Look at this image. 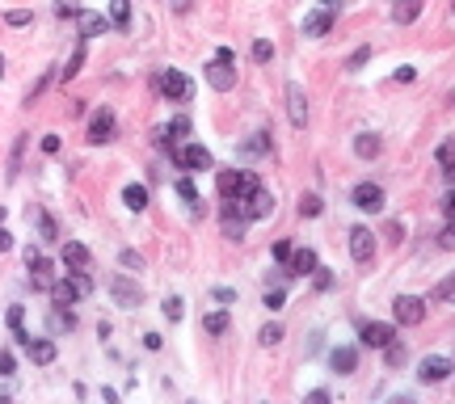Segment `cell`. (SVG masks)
Instances as JSON below:
<instances>
[{"instance_id": "obj_6", "label": "cell", "mask_w": 455, "mask_h": 404, "mask_svg": "<svg viewBox=\"0 0 455 404\" xmlns=\"http://www.w3.org/2000/svg\"><path fill=\"white\" fill-rule=\"evenodd\" d=\"M392 320H396V324H404V329L422 324V320H426V303H422L418 295H400V299L392 303Z\"/></svg>"}, {"instance_id": "obj_2", "label": "cell", "mask_w": 455, "mask_h": 404, "mask_svg": "<svg viewBox=\"0 0 455 404\" xmlns=\"http://www.w3.org/2000/svg\"><path fill=\"white\" fill-rule=\"evenodd\" d=\"M207 84L220 89V93L236 89V55H232L228 46H220V50H215V59L207 64Z\"/></svg>"}, {"instance_id": "obj_1", "label": "cell", "mask_w": 455, "mask_h": 404, "mask_svg": "<svg viewBox=\"0 0 455 404\" xmlns=\"http://www.w3.org/2000/svg\"><path fill=\"white\" fill-rule=\"evenodd\" d=\"M89 291H93L89 270H68V278H64V282L51 286V299H55V308H72V303H80Z\"/></svg>"}, {"instance_id": "obj_20", "label": "cell", "mask_w": 455, "mask_h": 404, "mask_svg": "<svg viewBox=\"0 0 455 404\" xmlns=\"http://www.w3.org/2000/svg\"><path fill=\"white\" fill-rule=\"evenodd\" d=\"M89 261H93V257H89V248H84L80 240H68V244H64V266H68V270H89Z\"/></svg>"}, {"instance_id": "obj_46", "label": "cell", "mask_w": 455, "mask_h": 404, "mask_svg": "<svg viewBox=\"0 0 455 404\" xmlns=\"http://www.w3.org/2000/svg\"><path fill=\"white\" fill-rule=\"evenodd\" d=\"M443 211H447V219H455V185H451V194L443 198Z\"/></svg>"}, {"instance_id": "obj_30", "label": "cell", "mask_w": 455, "mask_h": 404, "mask_svg": "<svg viewBox=\"0 0 455 404\" xmlns=\"http://www.w3.org/2000/svg\"><path fill=\"white\" fill-rule=\"evenodd\" d=\"M80 68H84V46H76V50H72V59H68V68H64V80H72Z\"/></svg>"}, {"instance_id": "obj_25", "label": "cell", "mask_w": 455, "mask_h": 404, "mask_svg": "<svg viewBox=\"0 0 455 404\" xmlns=\"http://www.w3.org/2000/svg\"><path fill=\"white\" fill-rule=\"evenodd\" d=\"M384 358H388V367H400L404 358H409V349H404V341H396V337H392V341L384 345Z\"/></svg>"}, {"instance_id": "obj_15", "label": "cell", "mask_w": 455, "mask_h": 404, "mask_svg": "<svg viewBox=\"0 0 455 404\" xmlns=\"http://www.w3.org/2000/svg\"><path fill=\"white\" fill-rule=\"evenodd\" d=\"M114 139V114L110 110H97L89 118V143H110Z\"/></svg>"}, {"instance_id": "obj_38", "label": "cell", "mask_w": 455, "mask_h": 404, "mask_svg": "<svg viewBox=\"0 0 455 404\" xmlns=\"http://www.w3.org/2000/svg\"><path fill=\"white\" fill-rule=\"evenodd\" d=\"M5 21H9V26H30L34 13H30V9H13V13H5Z\"/></svg>"}, {"instance_id": "obj_16", "label": "cell", "mask_w": 455, "mask_h": 404, "mask_svg": "<svg viewBox=\"0 0 455 404\" xmlns=\"http://www.w3.org/2000/svg\"><path fill=\"white\" fill-rule=\"evenodd\" d=\"M287 114H291V122H295V127L308 122V97H303V89H299L295 80L287 84Z\"/></svg>"}, {"instance_id": "obj_19", "label": "cell", "mask_w": 455, "mask_h": 404, "mask_svg": "<svg viewBox=\"0 0 455 404\" xmlns=\"http://www.w3.org/2000/svg\"><path fill=\"white\" fill-rule=\"evenodd\" d=\"M287 270H291V274H299V278H308V274L316 270V252H312V248H291Z\"/></svg>"}, {"instance_id": "obj_31", "label": "cell", "mask_w": 455, "mask_h": 404, "mask_svg": "<svg viewBox=\"0 0 455 404\" xmlns=\"http://www.w3.org/2000/svg\"><path fill=\"white\" fill-rule=\"evenodd\" d=\"M202 329H207V333H224V329H228V316H224V312L202 316Z\"/></svg>"}, {"instance_id": "obj_33", "label": "cell", "mask_w": 455, "mask_h": 404, "mask_svg": "<svg viewBox=\"0 0 455 404\" xmlns=\"http://www.w3.org/2000/svg\"><path fill=\"white\" fill-rule=\"evenodd\" d=\"M258 341H262V345H278V341H283V324H266V329L258 333Z\"/></svg>"}, {"instance_id": "obj_11", "label": "cell", "mask_w": 455, "mask_h": 404, "mask_svg": "<svg viewBox=\"0 0 455 404\" xmlns=\"http://www.w3.org/2000/svg\"><path fill=\"white\" fill-rule=\"evenodd\" d=\"M350 257L359 261V266H367V261L375 257V236H371V228H354V232H350Z\"/></svg>"}, {"instance_id": "obj_10", "label": "cell", "mask_w": 455, "mask_h": 404, "mask_svg": "<svg viewBox=\"0 0 455 404\" xmlns=\"http://www.w3.org/2000/svg\"><path fill=\"white\" fill-rule=\"evenodd\" d=\"M392 337H396V324H388V320H371V324L359 329V341H363L367 349H384Z\"/></svg>"}, {"instance_id": "obj_32", "label": "cell", "mask_w": 455, "mask_h": 404, "mask_svg": "<svg viewBox=\"0 0 455 404\" xmlns=\"http://www.w3.org/2000/svg\"><path fill=\"white\" fill-rule=\"evenodd\" d=\"M177 194H181L186 202H194V215H198V190H194V181H190V177H181V181H177Z\"/></svg>"}, {"instance_id": "obj_49", "label": "cell", "mask_w": 455, "mask_h": 404, "mask_svg": "<svg viewBox=\"0 0 455 404\" xmlns=\"http://www.w3.org/2000/svg\"><path fill=\"white\" fill-rule=\"evenodd\" d=\"M9 248H13V236H9L5 228H0V252H9Z\"/></svg>"}, {"instance_id": "obj_12", "label": "cell", "mask_w": 455, "mask_h": 404, "mask_svg": "<svg viewBox=\"0 0 455 404\" xmlns=\"http://www.w3.org/2000/svg\"><path fill=\"white\" fill-rule=\"evenodd\" d=\"M76 30H80V38H101V34H110V17H101L93 9H80L76 13Z\"/></svg>"}, {"instance_id": "obj_21", "label": "cell", "mask_w": 455, "mask_h": 404, "mask_svg": "<svg viewBox=\"0 0 455 404\" xmlns=\"http://www.w3.org/2000/svg\"><path fill=\"white\" fill-rule=\"evenodd\" d=\"M329 362H333V371H337V375H350L354 367H359V349H350V345H337V349L329 354Z\"/></svg>"}, {"instance_id": "obj_48", "label": "cell", "mask_w": 455, "mask_h": 404, "mask_svg": "<svg viewBox=\"0 0 455 404\" xmlns=\"http://www.w3.org/2000/svg\"><path fill=\"white\" fill-rule=\"evenodd\" d=\"M215 299H220V303H232V299H236V291H228V286H215Z\"/></svg>"}, {"instance_id": "obj_45", "label": "cell", "mask_w": 455, "mask_h": 404, "mask_svg": "<svg viewBox=\"0 0 455 404\" xmlns=\"http://www.w3.org/2000/svg\"><path fill=\"white\" fill-rule=\"evenodd\" d=\"M0 375H13V354L0 349Z\"/></svg>"}, {"instance_id": "obj_24", "label": "cell", "mask_w": 455, "mask_h": 404, "mask_svg": "<svg viewBox=\"0 0 455 404\" xmlns=\"http://www.w3.org/2000/svg\"><path fill=\"white\" fill-rule=\"evenodd\" d=\"M110 26H118V30L131 26V0H114L110 5Z\"/></svg>"}, {"instance_id": "obj_41", "label": "cell", "mask_w": 455, "mask_h": 404, "mask_svg": "<svg viewBox=\"0 0 455 404\" xmlns=\"http://www.w3.org/2000/svg\"><path fill=\"white\" fill-rule=\"evenodd\" d=\"M312 278H316V286H321V291H329V286H333V274H329V270H321V266L312 270Z\"/></svg>"}, {"instance_id": "obj_42", "label": "cell", "mask_w": 455, "mask_h": 404, "mask_svg": "<svg viewBox=\"0 0 455 404\" xmlns=\"http://www.w3.org/2000/svg\"><path fill=\"white\" fill-rule=\"evenodd\" d=\"M438 244H443V248H455V219H451V223L443 228V236H438Z\"/></svg>"}, {"instance_id": "obj_35", "label": "cell", "mask_w": 455, "mask_h": 404, "mask_svg": "<svg viewBox=\"0 0 455 404\" xmlns=\"http://www.w3.org/2000/svg\"><path fill=\"white\" fill-rule=\"evenodd\" d=\"M165 316H169V324H177V320L186 316V308H181V299H165Z\"/></svg>"}, {"instance_id": "obj_43", "label": "cell", "mask_w": 455, "mask_h": 404, "mask_svg": "<svg viewBox=\"0 0 455 404\" xmlns=\"http://www.w3.org/2000/svg\"><path fill=\"white\" fill-rule=\"evenodd\" d=\"M244 152H249V156H258V152H266V135H258V139H249V143H244Z\"/></svg>"}, {"instance_id": "obj_17", "label": "cell", "mask_w": 455, "mask_h": 404, "mask_svg": "<svg viewBox=\"0 0 455 404\" xmlns=\"http://www.w3.org/2000/svg\"><path fill=\"white\" fill-rule=\"evenodd\" d=\"M21 345H26V354H30V362H38V367H51V362H55V341H46V337H26Z\"/></svg>"}, {"instance_id": "obj_40", "label": "cell", "mask_w": 455, "mask_h": 404, "mask_svg": "<svg viewBox=\"0 0 455 404\" xmlns=\"http://www.w3.org/2000/svg\"><path fill=\"white\" fill-rule=\"evenodd\" d=\"M274 261H278V266H287V261H291V244H287V240H278V244H274Z\"/></svg>"}, {"instance_id": "obj_3", "label": "cell", "mask_w": 455, "mask_h": 404, "mask_svg": "<svg viewBox=\"0 0 455 404\" xmlns=\"http://www.w3.org/2000/svg\"><path fill=\"white\" fill-rule=\"evenodd\" d=\"M157 93H161L165 101H190V97H194V80H190L186 72H177V68H169V72L157 76Z\"/></svg>"}, {"instance_id": "obj_51", "label": "cell", "mask_w": 455, "mask_h": 404, "mask_svg": "<svg viewBox=\"0 0 455 404\" xmlns=\"http://www.w3.org/2000/svg\"><path fill=\"white\" fill-rule=\"evenodd\" d=\"M0 76H5V55H0Z\"/></svg>"}, {"instance_id": "obj_39", "label": "cell", "mask_w": 455, "mask_h": 404, "mask_svg": "<svg viewBox=\"0 0 455 404\" xmlns=\"http://www.w3.org/2000/svg\"><path fill=\"white\" fill-rule=\"evenodd\" d=\"M118 261H123V270H143V257H139V252H131V248L123 252Z\"/></svg>"}, {"instance_id": "obj_44", "label": "cell", "mask_w": 455, "mask_h": 404, "mask_svg": "<svg viewBox=\"0 0 455 404\" xmlns=\"http://www.w3.org/2000/svg\"><path fill=\"white\" fill-rule=\"evenodd\" d=\"M60 232H55V219H51V215H42V240H55Z\"/></svg>"}, {"instance_id": "obj_27", "label": "cell", "mask_w": 455, "mask_h": 404, "mask_svg": "<svg viewBox=\"0 0 455 404\" xmlns=\"http://www.w3.org/2000/svg\"><path fill=\"white\" fill-rule=\"evenodd\" d=\"M321 211H325V202H321L316 194H303V198H299V215H308V219H316Z\"/></svg>"}, {"instance_id": "obj_28", "label": "cell", "mask_w": 455, "mask_h": 404, "mask_svg": "<svg viewBox=\"0 0 455 404\" xmlns=\"http://www.w3.org/2000/svg\"><path fill=\"white\" fill-rule=\"evenodd\" d=\"M434 299H438V303H455V274L434 286Z\"/></svg>"}, {"instance_id": "obj_36", "label": "cell", "mask_w": 455, "mask_h": 404, "mask_svg": "<svg viewBox=\"0 0 455 404\" xmlns=\"http://www.w3.org/2000/svg\"><path fill=\"white\" fill-rule=\"evenodd\" d=\"M451 160H455V139H443V143H438V169L451 165Z\"/></svg>"}, {"instance_id": "obj_47", "label": "cell", "mask_w": 455, "mask_h": 404, "mask_svg": "<svg viewBox=\"0 0 455 404\" xmlns=\"http://www.w3.org/2000/svg\"><path fill=\"white\" fill-rule=\"evenodd\" d=\"M42 152H51V156H55V152H60V135H46V139H42Z\"/></svg>"}, {"instance_id": "obj_18", "label": "cell", "mask_w": 455, "mask_h": 404, "mask_svg": "<svg viewBox=\"0 0 455 404\" xmlns=\"http://www.w3.org/2000/svg\"><path fill=\"white\" fill-rule=\"evenodd\" d=\"M329 30H333V13L329 9H316V13L303 17V34H308V38H325Z\"/></svg>"}, {"instance_id": "obj_50", "label": "cell", "mask_w": 455, "mask_h": 404, "mask_svg": "<svg viewBox=\"0 0 455 404\" xmlns=\"http://www.w3.org/2000/svg\"><path fill=\"white\" fill-rule=\"evenodd\" d=\"M443 177H447V181L455 185V160H451V165H443Z\"/></svg>"}, {"instance_id": "obj_52", "label": "cell", "mask_w": 455, "mask_h": 404, "mask_svg": "<svg viewBox=\"0 0 455 404\" xmlns=\"http://www.w3.org/2000/svg\"><path fill=\"white\" fill-rule=\"evenodd\" d=\"M321 5H325V9H329V5H333V0H321Z\"/></svg>"}, {"instance_id": "obj_14", "label": "cell", "mask_w": 455, "mask_h": 404, "mask_svg": "<svg viewBox=\"0 0 455 404\" xmlns=\"http://www.w3.org/2000/svg\"><path fill=\"white\" fill-rule=\"evenodd\" d=\"M447 375H451V362L443 358V354H430V358H422V367H418L422 383H443Z\"/></svg>"}, {"instance_id": "obj_22", "label": "cell", "mask_w": 455, "mask_h": 404, "mask_svg": "<svg viewBox=\"0 0 455 404\" xmlns=\"http://www.w3.org/2000/svg\"><path fill=\"white\" fill-rule=\"evenodd\" d=\"M418 13H422V0H396V9H392V17H396L400 26L418 21Z\"/></svg>"}, {"instance_id": "obj_37", "label": "cell", "mask_w": 455, "mask_h": 404, "mask_svg": "<svg viewBox=\"0 0 455 404\" xmlns=\"http://www.w3.org/2000/svg\"><path fill=\"white\" fill-rule=\"evenodd\" d=\"M367 59H371V46H359V50H354V55H350V64H346V68H350V72H359V68H363Z\"/></svg>"}, {"instance_id": "obj_5", "label": "cell", "mask_w": 455, "mask_h": 404, "mask_svg": "<svg viewBox=\"0 0 455 404\" xmlns=\"http://www.w3.org/2000/svg\"><path fill=\"white\" fill-rule=\"evenodd\" d=\"M215 185H220V194H224V198H244L253 185H258V177L244 173V169H224V173L215 177Z\"/></svg>"}, {"instance_id": "obj_29", "label": "cell", "mask_w": 455, "mask_h": 404, "mask_svg": "<svg viewBox=\"0 0 455 404\" xmlns=\"http://www.w3.org/2000/svg\"><path fill=\"white\" fill-rule=\"evenodd\" d=\"M253 59H258V64H270V59H274V46H270L266 38H258V42H253Z\"/></svg>"}, {"instance_id": "obj_26", "label": "cell", "mask_w": 455, "mask_h": 404, "mask_svg": "<svg viewBox=\"0 0 455 404\" xmlns=\"http://www.w3.org/2000/svg\"><path fill=\"white\" fill-rule=\"evenodd\" d=\"M354 152H359L363 160H371V156H380V139L375 135H359V139H354Z\"/></svg>"}, {"instance_id": "obj_13", "label": "cell", "mask_w": 455, "mask_h": 404, "mask_svg": "<svg viewBox=\"0 0 455 404\" xmlns=\"http://www.w3.org/2000/svg\"><path fill=\"white\" fill-rule=\"evenodd\" d=\"M110 295H114L118 308H139V303H143V291H139L131 278H114V282H110Z\"/></svg>"}, {"instance_id": "obj_4", "label": "cell", "mask_w": 455, "mask_h": 404, "mask_svg": "<svg viewBox=\"0 0 455 404\" xmlns=\"http://www.w3.org/2000/svg\"><path fill=\"white\" fill-rule=\"evenodd\" d=\"M232 202H236V211H240L244 219H266V215L274 211V194L262 190V185H253L244 198H232Z\"/></svg>"}, {"instance_id": "obj_7", "label": "cell", "mask_w": 455, "mask_h": 404, "mask_svg": "<svg viewBox=\"0 0 455 404\" xmlns=\"http://www.w3.org/2000/svg\"><path fill=\"white\" fill-rule=\"evenodd\" d=\"M173 160L186 169V173H202V169H211V152L202 147V143H186L173 152Z\"/></svg>"}, {"instance_id": "obj_9", "label": "cell", "mask_w": 455, "mask_h": 404, "mask_svg": "<svg viewBox=\"0 0 455 404\" xmlns=\"http://www.w3.org/2000/svg\"><path fill=\"white\" fill-rule=\"evenodd\" d=\"M354 207H359V211H384V185H375V181H359V185H354Z\"/></svg>"}, {"instance_id": "obj_23", "label": "cell", "mask_w": 455, "mask_h": 404, "mask_svg": "<svg viewBox=\"0 0 455 404\" xmlns=\"http://www.w3.org/2000/svg\"><path fill=\"white\" fill-rule=\"evenodd\" d=\"M123 202H127L131 211H143L148 207V185H127L123 190Z\"/></svg>"}, {"instance_id": "obj_8", "label": "cell", "mask_w": 455, "mask_h": 404, "mask_svg": "<svg viewBox=\"0 0 455 404\" xmlns=\"http://www.w3.org/2000/svg\"><path fill=\"white\" fill-rule=\"evenodd\" d=\"M26 261H30V282H34V291H51L55 286V266H51L42 252H26Z\"/></svg>"}, {"instance_id": "obj_34", "label": "cell", "mask_w": 455, "mask_h": 404, "mask_svg": "<svg viewBox=\"0 0 455 404\" xmlns=\"http://www.w3.org/2000/svg\"><path fill=\"white\" fill-rule=\"evenodd\" d=\"M262 303H266L270 312H283V308H287V295H283V291H266V299H262Z\"/></svg>"}]
</instances>
